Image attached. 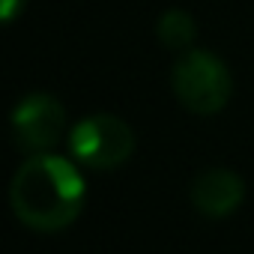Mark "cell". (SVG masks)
I'll return each mask as SVG.
<instances>
[{
    "mask_svg": "<svg viewBox=\"0 0 254 254\" xmlns=\"http://www.w3.org/2000/svg\"><path fill=\"white\" fill-rule=\"evenodd\" d=\"M171 90L186 111L197 117H212L230 102L233 78L218 54L186 48L171 66Z\"/></svg>",
    "mask_w": 254,
    "mask_h": 254,
    "instance_id": "2",
    "label": "cell"
},
{
    "mask_svg": "<svg viewBox=\"0 0 254 254\" xmlns=\"http://www.w3.org/2000/svg\"><path fill=\"white\" fill-rule=\"evenodd\" d=\"M66 132V108L51 93H30L12 108V141L21 153H51Z\"/></svg>",
    "mask_w": 254,
    "mask_h": 254,
    "instance_id": "4",
    "label": "cell"
},
{
    "mask_svg": "<svg viewBox=\"0 0 254 254\" xmlns=\"http://www.w3.org/2000/svg\"><path fill=\"white\" fill-rule=\"evenodd\" d=\"M24 3H27V0H0V18H3L6 24H12L21 15Z\"/></svg>",
    "mask_w": 254,
    "mask_h": 254,
    "instance_id": "7",
    "label": "cell"
},
{
    "mask_svg": "<svg viewBox=\"0 0 254 254\" xmlns=\"http://www.w3.org/2000/svg\"><path fill=\"white\" fill-rule=\"evenodd\" d=\"M156 36H159V42L165 48L186 51V48H191V42L197 36V24H194V18L186 9H177L174 6V9H165L162 12V18L156 24Z\"/></svg>",
    "mask_w": 254,
    "mask_h": 254,
    "instance_id": "6",
    "label": "cell"
},
{
    "mask_svg": "<svg viewBox=\"0 0 254 254\" xmlns=\"http://www.w3.org/2000/svg\"><path fill=\"white\" fill-rule=\"evenodd\" d=\"M191 206L203 218H227L236 212V206L245 197V183L236 171L230 168H206L203 174L194 177L191 183Z\"/></svg>",
    "mask_w": 254,
    "mask_h": 254,
    "instance_id": "5",
    "label": "cell"
},
{
    "mask_svg": "<svg viewBox=\"0 0 254 254\" xmlns=\"http://www.w3.org/2000/svg\"><path fill=\"white\" fill-rule=\"evenodd\" d=\"M87 183L78 162L54 153L30 156L9 183V203L21 224L39 233H54L69 227L84 206Z\"/></svg>",
    "mask_w": 254,
    "mask_h": 254,
    "instance_id": "1",
    "label": "cell"
},
{
    "mask_svg": "<svg viewBox=\"0 0 254 254\" xmlns=\"http://www.w3.org/2000/svg\"><path fill=\"white\" fill-rule=\"evenodd\" d=\"M72 159L93 171H114L126 165L135 153L132 126L114 114H90L81 117L69 132Z\"/></svg>",
    "mask_w": 254,
    "mask_h": 254,
    "instance_id": "3",
    "label": "cell"
}]
</instances>
